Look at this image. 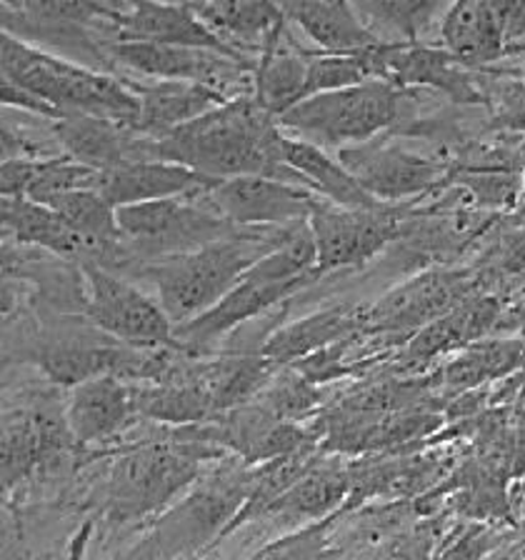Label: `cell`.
Here are the masks:
<instances>
[{
	"instance_id": "83f0119b",
	"label": "cell",
	"mask_w": 525,
	"mask_h": 560,
	"mask_svg": "<svg viewBox=\"0 0 525 560\" xmlns=\"http://www.w3.org/2000/svg\"><path fill=\"white\" fill-rule=\"evenodd\" d=\"M3 225L15 241L38 245L66 260L103 262V250L78 235L56 210L31 198H3Z\"/></svg>"
},
{
	"instance_id": "e575fe53",
	"label": "cell",
	"mask_w": 525,
	"mask_h": 560,
	"mask_svg": "<svg viewBox=\"0 0 525 560\" xmlns=\"http://www.w3.org/2000/svg\"><path fill=\"white\" fill-rule=\"evenodd\" d=\"M318 398V390H315V385L308 378H303L298 371H285L283 375H276L256 400L276 418L298 423V418L311 413Z\"/></svg>"
},
{
	"instance_id": "f546056e",
	"label": "cell",
	"mask_w": 525,
	"mask_h": 560,
	"mask_svg": "<svg viewBox=\"0 0 525 560\" xmlns=\"http://www.w3.org/2000/svg\"><path fill=\"white\" fill-rule=\"evenodd\" d=\"M285 165L295 171L308 183L313 192H318L323 200L340 208H381L385 203L358 186V180L346 171V165L338 158H330L323 148L305 143V140L291 138L285 133L283 143Z\"/></svg>"
},
{
	"instance_id": "4316f807",
	"label": "cell",
	"mask_w": 525,
	"mask_h": 560,
	"mask_svg": "<svg viewBox=\"0 0 525 560\" xmlns=\"http://www.w3.org/2000/svg\"><path fill=\"white\" fill-rule=\"evenodd\" d=\"M280 8L288 21L295 23L320 52H328V56H358V52L383 43L378 33L368 28L353 3L298 0V3H285Z\"/></svg>"
},
{
	"instance_id": "f35d334b",
	"label": "cell",
	"mask_w": 525,
	"mask_h": 560,
	"mask_svg": "<svg viewBox=\"0 0 525 560\" xmlns=\"http://www.w3.org/2000/svg\"><path fill=\"white\" fill-rule=\"evenodd\" d=\"M178 560H200V556H186V558H178Z\"/></svg>"
},
{
	"instance_id": "603a6c76",
	"label": "cell",
	"mask_w": 525,
	"mask_h": 560,
	"mask_svg": "<svg viewBox=\"0 0 525 560\" xmlns=\"http://www.w3.org/2000/svg\"><path fill=\"white\" fill-rule=\"evenodd\" d=\"M501 320V301L488 293H472L443 318L418 330L406 348V365H423L453 350L480 343Z\"/></svg>"
},
{
	"instance_id": "d590c367",
	"label": "cell",
	"mask_w": 525,
	"mask_h": 560,
	"mask_svg": "<svg viewBox=\"0 0 525 560\" xmlns=\"http://www.w3.org/2000/svg\"><path fill=\"white\" fill-rule=\"evenodd\" d=\"M495 560H525V536L518 538L511 546H505V550Z\"/></svg>"
},
{
	"instance_id": "ffe728a7",
	"label": "cell",
	"mask_w": 525,
	"mask_h": 560,
	"mask_svg": "<svg viewBox=\"0 0 525 560\" xmlns=\"http://www.w3.org/2000/svg\"><path fill=\"white\" fill-rule=\"evenodd\" d=\"M443 48L472 70H486L511 56L501 0H460L441 18Z\"/></svg>"
},
{
	"instance_id": "cb8c5ba5",
	"label": "cell",
	"mask_w": 525,
	"mask_h": 560,
	"mask_svg": "<svg viewBox=\"0 0 525 560\" xmlns=\"http://www.w3.org/2000/svg\"><path fill=\"white\" fill-rule=\"evenodd\" d=\"M368 305H332L278 328L260 346V355L273 365L298 363L303 358L318 353L323 348L343 343L358 330L365 328Z\"/></svg>"
},
{
	"instance_id": "ac0fdd59",
	"label": "cell",
	"mask_w": 525,
	"mask_h": 560,
	"mask_svg": "<svg viewBox=\"0 0 525 560\" xmlns=\"http://www.w3.org/2000/svg\"><path fill=\"white\" fill-rule=\"evenodd\" d=\"M136 388L118 375L88 381L70 388L66 420L78 451L116 441L138 423Z\"/></svg>"
},
{
	"instance_id": "d6986e66",
	"label": "cell",
	"mask_w": 525,
	"mask_h": 560,
	"mask_svg": "<svg viewBox=\"0 0 525 560\" xmlns=\"http://www.w3.org/2000/svg\"><path fill=\"white\" fill-rule=\"evenodd\" d=\"M52 133L70 161L105 173L128 163L158 161L155 140L136 128L95 116H66L52 122Z\"/></svg>"
},
{
	"instance_id": "836d02e7",
	"label": "cell",
	"mask_w": 525,
	"mask_h": 560,
	"mask_svg": "<svg viewBox=\"0 0 525 560\" xmlns=\"http://www.w3.org/2000/svg\"><path fill=\"white\" fill-rule=\"evenodd\" d=\"M365 81H373V78H371V70H368L363 52H358V56H328V52H311L308 81H305L303 101L313 98V95L340 91V88H350Z\"/></svg>"
},
{
	"instance_id": "d6a6232c",
	"label": "cell",
	"mask_w": 525,
	"mask_h": 560,
	"mask_svg": "<svg viewBox=\"0 0 525 560\" xmlns=\"http://www.w3.org/2000/svg\"><path fill=\"white\" fill-rule=\"evenodd\" d=\"M338 515L328 521L303 525L285 536L266 542L248 560H338L340 548L332 542V525Z\"/></svg>"
},
{
	"instance_id": "ba28073f",
	"label": "cell",
	"mask_w": 525,
	"mask_h": 560,
	"mask_svg": "<svg viewBox=\"0 0 525 560\" xmlns=\"http://www.w3.org/2000/svg\"><path fill=\"white\" fill-rule=\"evenodd\" d=\"M206 192V190H203ZM203 192L116 210L122 241L143 260L183 256L238 233L208 203Z\"/></svg>"
},
{
	"instance_id": "d4e9b609",
	"label": "cell",
	"mask_w": 525,
	"mask_h": 560,
	"mask_svg": "<svg viewBox=\"0 0 525 560\" xmlns=\"http://www.w3.org/2000/svg\"><path fill=\"white\" fill-rule=\"evenodd\" d=\"M138 95L140 116H138V133L153 140L173 133L175 128L186 126L206 113L215 110L218 105L228 101V95L210 85L186 83V81H148L143 85H130Z\"/></svg>"
},
{
	"instance_id": "4fadbf2b",
	"label": "cell",
	"mask_w": 525,
	"mask_h": 560,
	"mask_svg": "<svg viewBox=\"0 0 525 560\" xmlns=\"http://www.w3.org/2000/svg\"><path fill=\"white\" fill-rule=\"evenodd\" d=\"M113 60L133 68L151 81H186L221 91L228 98L253 95L256 60L233 58L225 52L188 46H161V43H113Z\"/></svg>"
},
{
	"instance_id": "52a82bcc",
	"label": "cell",
	"mask_w": 525,
	"mask_h": 560,
	"mask_svg": "<svg viewBox=\"0 0 525 560\" xmlns=\"http://www.w3.org/2000/svg\"><path fill=\"white\" fill-rule=\"evenodd\" d=\"M413 95L408 88L388 81H365L340 91L320 93L295 103L278 118L280 130L326 148L363 145L381 138L406 118V98Z\"/></svg>"
},
{
	"instance_id": "9a60e30c",
	"label": "cell",
	"mask_w": 525,
	"mask_h": 560,
	"mask_svg": "<svg viewBox=\"0 0 525 560\" xmlns=\"http://www.w3.org/2000/svg\"><path fill=\"white\" fill-rule=\"evenodd\" d=\"M203 198L235 228H293L308 223L313 208L320 203L318 192L295 183L243 175V178L215 180Z\"/></svg>"
},
{
	"instance_id": "5bb4252c",
	"label": "cell",
	"mask_w": 525,
	"mask_h": 560,
	"mask_svg": "<svg viewBox=\"0 0 525 560\" xmlns=\"http://www.w3.org/2000/svg\"><path fill=\"white\" fill-rule=\"evenodd\" d=\"M78 445L70 435L66 408L48 402H11L3 410V488L15 490L35 472H50L73 458Z\"/></svg>"
},
{
	"instance_id": "6da1fadb",
	"label": "cell",
	"mask_w": 525,
	"mask_h": 560,
	"mask_svg": "<svg viewBox=\"0 0 525 560\" xmlns=\"http://www.w3.org/2000/svg\"><path fill=\"white\" fill-rule=\"evenodd\" d=\"M285 133L253 95H241L155 140L158 161L186 165L210 180L268 175L308 188L285 165Z\"/></svg>"
},
{
	"instance_id": "3957f363",
	"label": "cell",
	"mask_w": 525,
	"mask_h": 560,
	"mask_svg": "<svg viewBox=\"0 0 525 560\" xmlns=\"http://www.w3.org/2000/svg\"><path fill=\"white\" fill-rule=\"evenodd\" d=\"M295 228H241L200 250L148 260L143 276L155 285L158 303L173 326H186L215 308L260 258L291 238Z\"/></svg>"
},
{
	"instance_id": "7c38bea8",
	"label": "cell",
	"mask_w": 525,
	"mask_h": 560,
	"mask_svg": "<svg viewBox=\"0 0 525 560\" xmlns=\"http://www.w3.org/2000/svg\"><path fill=\"white\" fill-rule=\"evenodd\" d=\"M413 203L340 208L328 203V200H320L308 218V231L315 243L320 273L363 266V262L373 260L398 238L400 225Z\"/></svg>"
},
{
	"instance_id": "484cf974",
	"label": "cell",
	"mask_w": 525,
	"mask_h": 560,
	"mask_svg": "<svg viewBox=\"0 0 525 560\" xmlns=\"http://www.w3.org/2000/svg\"><path fill=\"white\" fill-rule=\"evenodd\" d=\"M308 60L305 52L288 33V21L280 25L268 46L262 48L256 68L253 98L276 120L303 101L305 81H308Z\"/></svg>"
},
{
	"instance_id": "74e56055",
	"label": "cell",
	"mask_w": 525,
	"mask_h": 560,
	"mask_svg": "<svg viewBox=\"0 0 525 560\" xmlns=\"http://www.w3.org/2000/svg\"><path fill=\"white\" fill-rule=\"evenodd\" d=\"M515 75H518V78H521V81L525 83V66H523V68H521V70H518V73H515Z\"/></svg>"
},
{
	"instance_id": "9c48e42d",
	"label": "cell",
	"mask_w": 525,
	"mask_h": 560,
	"mask_svg": "<svg viewBox=\"0 0 525 560\" xmlns=\"http://www.w3.org/2000/svg\"><path fill=\"white\" fill-rule=\"evenodd\" d=\"M3 33L28 43L48 46L60 58L73 60L98 73L113 68L110 50L101 46L91 28L110 15V3H68V0H38V3H3Z\"/></svg>"
},
{
	"instance_id": "1f68e13d",
	"label": "cell",
	"mask_w": 525,
	"mask_h": 560,
	"mask_svg": "<svg viewBox=\"0 0 525 560\" xmlns=\"http://www.w3.org/2000/svg\"><path fill=\"white\" fill-rule=\"evenodd\" d=\"M358 15L373 18L385 28L402 35V43H420L423 33L433 21L441 23L445 13L443 3H428V0H375V3H353Z\"/></svg>"
},
{
	"instance_id": "2e32d148",
	"label": "cell",
	"mask_w": 525,
	"mask_h": 560,
	"mask_svg": "<svg viewBox=\"0 0 525 560\" xmlns=\"http://www.w3.org/2000/svg\"><path fill=\"white\" fill-rule=\"evenodd\" d=\"M472 293L476 285L466 270H425L385 293L375 305H368L365 330L416 336Z\"/></svg>"
},
{
	"instance_id": "44dd1931",
	"label": "cell",
	"mask_w": 525,
	"mask_h": 560,
	"mask_svg": "<svg viewBox=\"0 0 525 560\" xmlns=\"http://www.w3.org/2000/svg\"><path fill=\"white\" fill-rule=\"evenodd\" d=\"M213 183L215 180L186 168V165L140 161L101 173L98 192L118 210L126 206L153 203V200L196 196V192L208 190Z\"/></svg>"
},
{
	"instance_id": "e0dca14e",
	"label": "cell",
	"mask_w": 525,
	"mask_h": 560,
	"mask_svg": "<svg viewBox=\"0 0 525 560\" xmlns=\"http://www.w3.org/2000/svg\"><path fill=\"white\" fill-rule=\"evenodd\" d=\"M108 28L113 43H161V46H188L245 58L208 28L190 5L165 3H110V15L98 25ZM108 43V46H113ZM250 60V58H248Z\"/></svg>"
},
{
	"instance_id": "8fae6325",
	"label": "cell",
	"mask_w": 525,
	"mask_h": 560,
	"mask_svg": "<svg viewBox=\"0 0 525 560\" xmlns=\"http://www.w3.org/2000/svg\"><path fill=\"white\" fill-rule=\"evenodd\" d=\"M338 161L368 196L390 206L433 196L451 178L448 158L418 155L385 136L368 140L363 145L343 148L338 151Z\"/></svg>"
},
{
	"instance_id": "5b68a950",
	"label": "cell",
	"mask_w": 525,
	"mask_h": 560,
	"mask_svg": "<svg viewBox=\"0 0 525 560\" xmlns=\"http://www.w3.org/2000/svg\"><path fill=\"white\" fill-rule=\"evenodd\" d=\"M318 276L323 273L318 270L313 235L308 223H303L280 248L260 258L215 308L175 328V343L183 350L206 348L215 338L243 326L245 320L258 318L276 303L308 288Z\"/></svg>"
},
{
	"instance_id": "4dcf8cb0",
	"label": "cell",
	"mask_w": 525,
	"mask_h": 560,
	"mask_svg": "<svg viewBox=\"0 0 525 560\" xmlns=\"http://www.w3.org/2000/svg\"><path fill=\"white\" fill-rule=\"evenodd\" d=\"M525 361L523 340H480L463 348L441 371V383L451 390H476L486 381L511 375Z\"/></svg>"
},
{
	"instance_id": "8992f818",
	"label": "cell",
	"mask_w": 525,
	"mask_h": 560,
	"mask_svg": "<svg viewBox=\"0 0 525 560\" xmlns=\"http://www.w3.org/2000/svg\"><path fill=\"white\" fill-rule=\"evenodd\" d=\"M253 470L245 463L218 468L198 480L178 503L155 518L143 538L116 560H178L198 556L208 542L221 540L248 503Z\"/></svg>"
},
{
	"instance_id": "30bf717a",
	"label": "cell",
	"mask_w": 525,
	"mask_h": 560,
	"mask_svg": "<svg viewBox=\"0 0 525 560\" xmlns=\"http://www.w3.org/2000/svg\"><path fill=\"white\" fill-rule=\"evenodd\" d=\"M81 273L88 288L85 315L105 336L130 348H178L173 320L151 295L95 262H81Z\"/></svg>"
},
{
	"instance_id": "f1b7e54d",
	"label": "cell",
	"mask_w": 525,
	"mask_h": 560,
	"mask_svg": "<svg viewBox=\"0 0 525 560\" xmlns=\"http://www.w3.org/2000/svg\"><path fill=\"white\" fill-rule=\"evenodd\" d=\"M192 13L203 21L218 38L225 40L233 50L248 58V52H260L273 38L276 31L288 18L283 8L276 3H256V0H241V3H190Z\"/></svg>"
},
{
	"instance_id": "7a4b0ae2",
	"label": "cell",
	"mask_w": 525,
	"mask_h": 560,
	"mask_svg": "<svg viewBox=\"0 0 525 560\" xmlns=\"http://www.w3.org/2000/svg\"><path fill=\"white\" fill-rule=\"evenodd\" d=\"M213 425L173 428L171 435L122 448L103 486V511L113 523H140L168 511L198 483L206 460L223 455Z\"/></svg>"
},
{
	"instance_id": "277c9868",
	"label": "cell",
	"mask_w": 525,
	"mask_h": 560,
	"mask_svg": "<svg viewBox=\"0 0 525 560\" xmlns=\"http://www.w3.org/2000/svg\"><path fill=\"white\" fill-rule=\"evenodd\" d=\"M0 63H3V81L46 101L63 118L95 116L130 128L138 126V95L120 78L33 48L8 33L0 40Z\"/></svg>"
},
{
	"instance_id": "8d00e7d4",
	"label": "cell",
	"mask_w": 525,
	"mask_h": 560,
	"mask_svg": "<svg viewBox=\"0 0 525 560\" xmlns=\"http://www.w3.org/2000/svg\"><path fill=\"white\" fill-rule=\"evenodd\" d=\"M518 186H521V198L525 200V161H523L521 171H518Z\"/></svg>"
},
{
	"instance_id": "7402d4cb",
	"label": "cell",
	"mask_w": 525,
	"mask_h": 560,
	"mask_svg": "<svg viewBox=\"0 0 525 560\" xmlns=\"http://www.w3.org/2000/svg\"><path fill=\"white\" fill-rule=\"evenodd\" d=\"M350 495H353L350 466L346 468L336 460H318L293 488H288L278 501L270 503L258 518L293 525L295 530L338 515V508H348Z\"/></svg>"
}]
</instances>
